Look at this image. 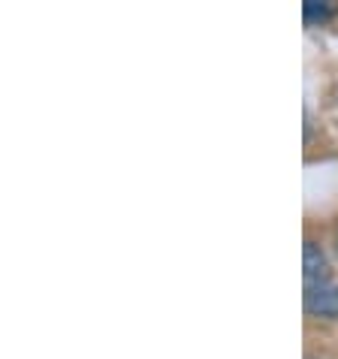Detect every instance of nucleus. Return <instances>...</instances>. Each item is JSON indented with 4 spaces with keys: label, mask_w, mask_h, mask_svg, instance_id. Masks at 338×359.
Listing matches in <instances>:
<instances>
[{
    "label": "nucleus",
    "mask_w": 338,
    "mask_h": 359,
    "mask_svg": "<svg viewBox=\"0 0 338 359\" xmlns=\"http://www.w3.org/2000/svg\"><path fill=\"white\" fill-rule=\"evenodd\" d=\"M302 305L308 317L338 320V278L323 245L308 238L302 248Z\"/></svg>",
    "instance_id": "nucleus-1"
},
{
    "label": "nucleus",
    "mask_w": 338,
    "mask_h": 359,
    "mask_svg": "<svg viewBox=\"0 0 338 359\" xmlns=\"http://www.w3.org/2000/svg\"><path fill=\"white\" fill-rule=\"evenodd\" d=\"M302 15H305V25L314 27V25H326V22H330V18L335 15V9H332V4H317V0H308L305 9H302Z\"/></svg>",
    "instance_id": "nucleus-2"
}]
</instances>
